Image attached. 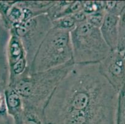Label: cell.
Here are the masks:
<instances>
[{
  "label": "cell",
  "mask_w": 125,
  "mask_h": 124,
  "mask_svg": "<svg viewBox=\"0 0 125 124\" xmlns=\"http://www.w3.org/2000/svg\"><path fill=\"white\" fill-rule=\"evenodd\" d=\"M123 65L122 59L111 52L99 63L100 71L114 89L121 83L124 73Z\"/></svg>",
  "instance_id": "obj_7"
},
{
  "label": "cell",
  "mask_w": 125,
  "mask_h": 124,
  "mask_svg": "<svg viewBox=\"0 0 125 124\" xmlns=\"http://www.w3.org/2000/svg\"><path fill=\"white\" fill-rule=\"evenodd\" d=\"M104 14H105L104 10L96 11L87 16L86 22H88L91 26L100 29L103 23Z\"/></svg>",
  "instance_id": "obj_11"
},
{
  "label": "cell",
  "mask_w": 125,
  "mask_h": 124,
  "mask_svg": "<svg viewBox=\"0 0 125 124\" xmlns=\"http://www.w3.org/2000/svg\"><path fill=\"white\" fill-rule=\"evenodd\" d=\"M52 27V21L48 14H42L11 29V34L19 37L22 42L29 68L39 47Z\"/></svg>",
  "instance_id": "obj_5"
},
{
  "label": "cell",
  "mask_w": 125,
  "mask_h": 124,
  "mask_svg": "<svg viewBox=\"0 0 125 124\" xmlns=\"http://www.w3.org/2000/svg\"><path fill=\"white\" fill-rule=\"evenodd\" d=\"M53 27L70 32L78 24L73 15L62 17L52 21Z\"/></svg>",
  "instance_id": "obj_10"
},
{
  "label": "cell",
  "mask_w": 125,
  "mask_h": 124,
  "mask_svg": "<svg viewBox=\"0 0 125 124\" xmlns=\"http://www.w3.org/2000/svg\"><path fill=\"white\" fill-rule=\"evenodd\" d=\"M73 64L42 72H29L10 86L22 97L26 114H33L43 119L45 107L60 82Z\"/></svg>",
  "instance_id": "obj_2"
},
{
  "label": "cell",
  "mask_w": 125,
  "mask_h": 124,
  "mask_svg": "<svg viewBox=\"0 0 125 124\" xmlns=\"http://www.w3.org/2000/svg\"><path fill=\"white\" fill-rule=\"evenodd\" d=\"M8 58L11 72V85L29 72L26 53L22 42L16 36L12 34L8 47Z\"/></svg>",
  "instance_id": "obj_6"
},
{
  "label": "cell",
  "mask_w": 125,
  "mask_h": 124,
  "mask_svg": "<svg viewBox=\"0 0 125 124\" xmlns=\"http://www.w3.org/2000/svg\"><path fill=\"white\" fill-rule=\"evenodd\" d=\"M70 35L75 64L100 63L111 52L100 29L86 21L77 24Z\"/></svg>",
  "instance_id": "obj_4"
},
{
  "label": "cell",
  "mask_w": 125,
  "mask_h": 124,
  "mask_svg": "<svg viewBox=\"0 0 125 124\" xmlns=\"http://www.w3.org/2000/svg\"><path fill=\"white\" fill-rule=\"evenodd\" d=\"M118 17L116 14L105 12L100 30L102 37L111 50L118 44Z\"/></svg>",
  "instance_id": "obj_8"
},
{
  "label": "cell",
  "mask_w": 125,
  "mask_h": 124,
  "mask_svg": "<svg viewBox=\"0 0 125 124\" xmlns=\"http://www.w3.org/2000/svg\"><path fill=\"white\" fill-rule=\"evenodd\" d=\"M74 63L70 32L53 27L39 47L29 68L42 72Z\"/></svg>",
  "instance_id": "obj_3"
},
{
  "label": "cell",
  "mask_w": 125,
  "mask_h": 124,
  "mask_svg": "<svg viewBox=\"0 0 125 124\" xmlns=\"http://www.w3.org/2000/svg\"><path fill=\"white\" fill-rule=\"evenodd\" d=\"M0 104H1V99H0Z\"/></svg>",
  "instance_id": "obj_13"
},
{
  "label": "cell",
  "mask_w": 125,
  "mask_h": 124,
  "mask_svg": "<svg viewBox=\"0 0 125 124\" xmlns=\"http://www.w3.org/2000/svg\"><path fill=\"white\" fill-rule=\"evenodd\" d=\"M122 22H123V26L125 27V14H123V16Z\"/></svg>",
  "instance_id": "obj_12"
},
{
  "label": "cell",
  "mask_w": 125,
  "mask_h": 124,
  "mask_svg": "<svg viewBox=\"0 0 125 124\" xmlns=\"http://www.w3.org/2000/svg\"><path fill=\"white\" fill-rule=\"evenodd\" d=\"M6 92V102L10 113L14 116L18 122L21 124L25 122L26 117V112L22 97L11 86Z\"/></svg>",
  "instance_id": "obj_9"
},
{
  "label": "cell",
  "mask_w": 125,
  "mask_h": 124,
  "mask_svg": "<svg viewBox=\"0 0 125 124\" xmlns=\"http://www.w3.org/2000/svg\"><path fill=\"white\" fill-rule=\"evenodd\" d=\"M115 89L99 63L73 64L56 87L43 112L47 124H112Z\"/></svg>",
  "instance_id": "obj_1"
}]
</instances>
